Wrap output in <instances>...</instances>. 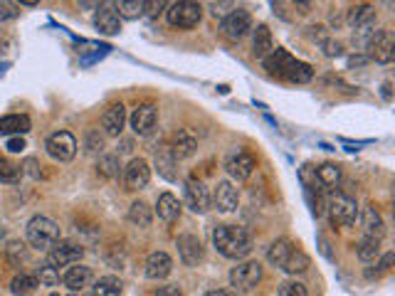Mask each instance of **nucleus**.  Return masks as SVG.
Listing matches in <instances>:
<instances>
[{
  "instance_id": "f257e3e1",
  "label": "nucleus",
  "mask_w": 395,
  "mask_h": 296,
  "mask_svg": "<svg viewBox=\"0 0 395 296\" xmlns=\"http://www.w3.org/2000/svg\"><path fill=\"white\" fill-rule=\"evenodd\" d=\"M265 69L272 74V77L286 79V82H294V84H307V82H312V77H314L312 64L291 57V55L286 52V50H282V47H277V50H272V52L267 55Z\"/></svg>"
},
{
  "instance_id": "f03ea898",
  "label": "nucleus",
  "mask_w": 395,
  "mask_h": 296,
  "mask_svg": "<svg viewBox=\"0 0 395 296\" xmlns=\"http://www.w3.org/2000/svg\"><path fill=\"white\" fill-rule=\"evenodd\" d=\"M215 250L228 260H244L252 252V237L244 227L237 225H220L213 232Z\"/></svg>"
},
{
  "instance_id": "7ed1b4c3",
  "label": "nucleus",
  "mask_w": 395,
  "mask_h": 296,
  "mask_svg": "<svg viewBox=\"0 0 395 296\" xmlns=\"http://www.w3.org/2000/svg\"><path fill=\"white\" fill-rule=\"evenodd\" d=\"M27 242H30V247H35V250H42V252H50L55 247V244L60 242V227L55 220L45 218V215H35V218L27 223Z\"/></svg>"
},
{
  "instance_id": "20e7f679",
  "label": "nucleus",
  "mask_w": 395,
  "mask_h": 296,
  "mask_svg": "<svg viewBox=\"0 0 395 296\" xmlns=\"http://www.w3.org/2000/svg\"><path fill=\"white\" fill-rule=\"evenodd\" d=\"M326 210L328 218H331L333 225H341V227H349V225L356 223L359 218V205L351 195L346 192H331V197L326 200Z\"/></svg>"
},
{
  "instance_id": "39448f33",
  "label": "nucleus",
  "mask_w": 395,
  "mask_h": 296,
  "mask_svg": "<svg viewBox=\"0 0 395 296\" xmlns=\"http://www.w3.org/2000/svg\"><path fill=\"white\" fill-rule=\"evenodd\" d=\"M166 17L173 27H181V30H190L200 22L203 17V8L195 0H176L171 8H166Z\"/></svg>"
},
{
  "instance_id": "423d86ee",
  "label": "nucleus",
  "mask_w": 395,
  "mask_h": 296,
  "mask_svg": "<svg viewBox=\"0 0 395 296\" xmlns=\"http://www.w3.org/2000/svg\"><path fill=\"white\" fill-rule=\"evenodd\" d=\"M45 148L55 161L67 163L77 156V139L69 131H57V134H53L45 141Z\"/></svg>"
},
{
  "instance_id": "0eeeda50",
  "label": "nucleus",
  "mask_w": 395,
  "mask_h": 296,
  "mask_svg": "<svg viewBox=\"0 0 395 296\" xmlns=\"http://www.w3.org/2000/svg\"><path fill=\"white\" fill-rule=\"evenodd\" d=\"M262 281V265L260 262H244L230 272V284L237 291H252Z\"/></svg>"
},
{
  "instance_id": "6e6552de",
  "label": "nucleus",
  "mask_w": 395,
  "mask_h": 296,
  "mask_svg": "<svg viewBox=\"0 0 395 296\" xmlns=\"http://www.w3.org/2000/svg\"><path fill=\"white\" fill-rule=\"evenodd\" d=\"M220 30L225 32V37H230V40H242L247 32L252 30V17L247 10H233L228 13V15L223 17V22H220Z\"/></svg>"
},
{
  "instance_id": "1a4fd4ad",
  "label": "nucleus",
  "mask_w": 395,
  "mask_h": 296,
  "mask_svg": "<svg viewBox=\"0 0 395 296\" xmlns=\"http://www.w3.org/2000/svg\"><path fill=\"white\" fill-rule=\"evenodd\" d=\"M84 255V250L74 242H57L53 250L47 252V265L60 269V267H69L74 262H79Z\"/></svg>"
},
{
  "instance_id": "9d476101",
  "label": "nucleus",
  "mask_w": 395,
  "mask_h": 296,
  "mask_svg": "<svg viewBox=\"0 0 395 296\" xmlns=\"http://www.w3.org/2000/svg\"><path fill=\"white\" fill-rule=\"evenodd\" d=\"M393 50H395V42H393V32L390 30H378L368 40L370 59H375V62H380V64L393 62Z\"/></svg>"
},
{
  "instance_id": "9b49d317",
  "label": "nucleus",
  "mask_w": 395,
  "mask_h": 296,
  "mask_svg": "<svg viewBox=\"0 0 395 296\" xmlns=\"http://www.w3.org/2000/svg\"><path fill=\"white\" fill-rule=\"evenodd\" d=\"M129 121H131V129H134L136 136H151L153 131H156V126H158V111H156V106H151V104L136 106Z\"/></svg>"
},
{
  "instance_id": "f8f14e48",
  "label": "nucleus",
  "mask_w": 395,
  "mask_h": 296,
  "mask_svg": "<svg viewBox=\"0 0 395 296\" xmlns=\"http://www.w3.org/2000/svg\"><path fill=\"white\" fill-rule=\"evenodd\" d=\"M225 168H228V173L235 178V181H247V178L255 173L257 161L250 151H235L233 156L225 161Z\"/></svg>"
},
{
  "instance_id": "ddd939ff",
  "label": "nucleus",
  "mask_w": 395,
  "mask_h": 296,
  "mask_svg": "<svg viewBox=\"0 0 395 296\" xmlns=\"http://www.w3.org/2000/svg\"><path fill=\"white\" fill-rule=\"evenodd\" d=\"M151 181V168L144 158H134L129 166L124 168V185L126 190H141Z\"/></svg>"
},
{
  "instance_id": "4468645a",
  "label": "nucleus",
  "mask_w": 395,
  "mask_h": 296,
  "mask_svg": "<svg viewBox=\"0 0 395 296\" xmlns=\"http://www.w3.org/2000/svg\"><path fill=\"white\" fill-rule=\"evenodd\" d=\"M186 203L193 213H208L210 192H208V188L203 185V181H198V178L186 181Z\"/></svg>"
},
{
  "instance_id": "2eb2a0df",
  "label": "nucleus",
  "mask_w": 395,
  "mask_h": 296,
  "mask_svg": "<svg viewBox=\"0 0 395 296\" xmlns=\"http://www.w3.org/2000/svg\"><path fill=\"white\" fill-rule=\"evenodd\" d=\"M210 203H215V208H218L220 213H235V210H237V203H240L237 188H235L230 181H218V185H215V195L210 197Z\"/></svg>"
},
{
  "instance_id": "dca6fc26",
  "label": "nucleus",
  "mask_w": 395,
  "mask_h": 296,
  "mask_svg": "<svg viewBox=\"0 0 395 296\" xmlns=\"http://www.w3.org/2000/svg\"><path fill=\"white\" fill-rule=\"evenodd\" d=\"M178 257L186 267H195L203 262V244L195 234H181L178 237Z\"/></svg>"
},
{
  "instance_id": "f3484780",
  "label": "nucleus",
  "mask_w": 395,
  "mask_h": 296,
  "mask_svg": "<svg viewBox=\"0 0 395 296\" xmlns=\"http://www.w3.org/2000/svg\"><path fill=\"white\" fill-rule=\"evenodd\" d=\"M144 272H146V276H148V279H153V281L166 279V276L173 272L171 255H166V252H151V255L146 257Z\"/></svg>"
},
{
  "instance_id": "a211bd4d",
  "label": "nucleus",
  "mask_w": 395,
  "mask_h": 296,
  "mask_svg": "<svg viewBox=\"0 0 395 296\" xmlns=\"http://www.w3.org/2000/svg\"><path fill=\"white\" fill-rule=\"evenodd\" d=\"M198 148V139L190 134L188 129H178L171 139V146H168V151L176 161H183V158H190Z\"/></svg>"
},
{
  "instance_id": "6ab92c4d",
  "label": "nucleus",
  "mask_w": 395,
  "mask_h": 296,
  "mask_svg": "<svg viewBox=\"0 0 395 296\" xmlns=\"http://www.w3.org/2000/svg\"><path fill=\"white\" fill-rule=\"evenodd\" d=\"M62 284L67 286L69 291L84 289V286L92 284V269L84 267V265H79V262H74V265H69L67 272L62 274Z\"/></svg>"
},
{
  "instance_id": "aec40b11",
  "label": "nucleus",
  "mask_w": 395,
  "mask_h": 296,
  "mask_svg": "<svg viewBox=\"0 0 395 296\" xmlns=\"http://www.w3.org/2000/svg\"><path fill=\"white\" fill-rule=\"evenodd\" d=\"M94 27H97L99 32H104V35H116V32L121 30V17L116 15L114 8L102 6L97 10V15H94Z\"/></svg>"
},
{
  "instance_id": "412c9836",
  "label": "nucleus",
  "mask_w": 395,
  "mask_h": 296,
  "mask_svg": "<svg viewBox=\"0 0 395 296\" xmlns=\"http://www.w3.org/2000/svg\"><path fill=\"white\" fill-rule=\"evenodd\" d=\"M124 124H126L124 104L109 106V109L104 111V116H102V129H104L109 136H119L121 131H124Z\"/></svg>"
},
{
  "instance_id": "4be33fe9",
  "label": "nucleus",
  "mask_w": 395,
  "mask_h": 296,
  "mask_svg": "<svg viewBox=\"0 0 395 296\" xmlns=\"http://www.w3.org/2000/svg\"><path fill=\"white\" fill-rule=\"evenodd\" d=\"M181 203H178V197L173 195V192H163L161 197H158L156 203V215L163 220V223H176L178 218H181Z\"/></svg>"
},
{
  "instance_id": "5701e85b",
  "label": "nucleus",
  "mask_w": 395,
  "mask_h": 296,
  "mask_svg": "<svg viewBox=\"0 0 395 296\" xmlns=\"http://www.w3.org/2000/svg\"><path fill=\"white\" fill-rule=\"evenodd\" d=\"M30 119L25 114H8V116H0V136H22L30 131Z\"/></svg>"
},
{
  "instance_id": "b1692460",
  "label": "nucleus",
  "mask_w": 395,
  "mask_h": 296,
  "mask_svg": "<svg viewBox=\"0 0 395 296\" xmlns=\"http://www.w3.org/2000/svg\"><path fill=\"white\" fill-rule=\"evenodd\" d=\"M312 267V260H309V255L304 250H299V247H291L289 257L284 260V265H282V272H286V274H304V272Z\"/></svg>"
},
{
  "instance_id": "393cba45",
  "label": "nucleus",
  "mask_w": 395,
  "mask_h": 296,
  "mask_svg": "<svg viewBox=\"0 0 395 296\" xmlns=\"http://www.w3.org/2000/svg\"><path fill=\"white\" fill-rule=\"evenodd\" d=\"M346 20H349L351 27H368L375 20V8L368 6V3H356V6H351Z\"/></svg>"
},
{
  "instance_id": "a878e982",
  "label": "nucleus",
  "mask_w": 395,
  "mask_h": 296,
  "mask_svg": "<svg viewBox=\"0 0 395 296\" xmlns=\"http://www.w3.org/2000/svg\"><path fill=\"white\" fill-rule=\"evenodd\" d=\"M363 234L366 237H375V239H383V234H385L383 218H380V213L373 205H368V208L363 210Z\"/></svg>"
},
{
  "instance_id": "bb28decb",
  "label": "nucleus",
  "mask_w": 395,
  "mask_h": 296,
  "mask_svg": "<svg viewBox=\"0 0 395 296\" xmlns=\"http://www.w3.org/2000/svg\"><path fill=\"white\" fill-rule=\"evenodd\" d=\"M252 50H255V55L262 59L275 50V40H272V32L267 25H257L255 37H252Z\"/></svg>"
},
{
  "instance_id": "cd10ccee",
  "label": "nucleus",
  "mask_w": 395,
  "mask_h": 296,
  "mask_svg": "<svg viewBox=\"0 0 395 296\" xmlns=\"http://www.w3.org/2000/svg\"><path fill=\"white\" fill-rule=\"evenodd\" d=\"M124 284H121L119 276H99L94 281V296H121Z\"/></svg>"
},
{
  "instance_id": "c85d7f7f",
  "label": "nucleus",
  "mask_w": 395,
  "mask_h": 296,
  "mask_svg": "<svg viewBox=\"0 0 395 296\" xmlns=\"http://www.w3.org/2000/svg\"><path fill=\"white\" fill-rule=\"evenodd\" d=\"M153 220V213L151 208L144 203V200H134L129 208V223L136 225V227H148Z\"/></svg>"
},
{
  "instance_id": "c756f323",
  "label": "nucleus",
  "mask_w": 395,
  "mask_h": 296,
  "mask_svg": "<svg viewBox=\"0 0 395 296\" xmlns=\"http://www.w3.org/2000/svg\"><path fill=\"white\" fill-rule=\"evenodd\" d=\"M314 176H317L319 185L324 188H336L338 181H341V168L336 166V163H321V166L314 171Z\"/></svg>"
},
{
  "instance_id": "7c9ffc66",
  "label": "nucleus",
  "mask_w": 395,
  "mask_h": 296,
  "mask_svg": "<svg viewBox=\"0 0 395 296\" xmlns=\"http://www.w3.org/2000/svg\"><path fill=\"white\" fill-rule=\"evenodd\" d=\"M111 8L124 20H136L139 15H144V0H114Z\"/></svg>"
},
{
  "instance_id": "2f4dec72",
  "label": "nucleus",
  "mask_w": 395,
  "mask_h": 296,
  "mask_svg": "<svg viewBox=\"0 0 395 296\" xmlns=\"http://www.w3.org/2000/svg\"><path fill=\"white\" fill-rule=\"evenodd\" d=\"M356 255H359V260H363V262H375L380 257V239L366 237L363 234V239L356 244Z\"/></svg>"
},
{
  "instance_id": "473e14b6",
  "label": "nucleus",
  "mask_w": 395,
  "mask_h": 296,
  "mask_svg": "<svg viewBox=\"0 0 395 296\" xmlns=\"http://www.w3.org/2000/svg\"><path fill=\"white\" fill-rule=\"evenodd\" d=\"M291 247H294V244H291L289 239H277V242L270 247V252H267V260H270L272 265L277 267V269H282L284 260H286V257H289Z\"/></svg>"
},
{
  "instance_id": "72a5a7b5",
  "label": "nucleus",
  "mask_w": 395,
  "mask_h": 296,
  "mask_svg": "<svg viewBox=\"0 0 395 296\" xmlns=\"http://www.w3.org/2000/svg\"><path fill=\"white\" fill-rule=\"evenodd\" d=\"M22 168L18 163L8 161V158H0V183H6V185H18L22 178Z\"/></svg>"
},
{
  "instance_id": "f704fd0d",
  "label": "nucleus",
  "mask_w": 395,
  "mask_h": 296,
  "mask_svg": "<svg viewBox=\"0 0 395 296\" xmlns=\"http://www.w3.org/2000/svg\"><path fill=\"white\" fill-rule=\"evenodd\" d=\"M37 279H35V274H18L15 279L11 281V291L15 296H27V294H32V291L37 289Z\"/></svg>"
},
{
  "instance_id": "c9c22d12",
  "label": "nucleus",
  "mask_w": 395,
  "mask_h": 296,
  "mask_svg": "<svg viewBox=\"0 0 395 296\" xmlns=\"http://www.w3.org/2000/svg\"><path fill=\"white\" fill-rule=\"evenodd\" d=\"M97 173L104 178H116L119 176V156H102L97 163Z\"/></svg>"
},
{
  "instance_id": "e433bc0d",
  "label": "nucleus",
  "mask_w": 395,
  "mask_h": 296,
  "mask_svg": "<svg viewBox=\"0 0 395 296\" xmlns=\"http://www.w3.org/2000/svg\"><path fill=\"white\" fill-rule=\"evenodd\" d=\"M35 279L40 286H57L60 284V272L50 265H42L40 269L35 272Z\"/></svg>"
},
{
  "instance_id": "4c0bfd02",
  "label": "nucleus",
  "mask_w": 395,
  "mask_h": 296,
  "mask_svg": "<svg viewBox=\"0 0 395 296\" xmlns=\"http://www.w3.org/2000/svg\"><path fill=\"white\" fill-rule=\"evenodd\" d=\"M6 260L11 262L13 267H20L22 262L27 260L25 244H22V242H8V247H6Z\"/></svg>"
},
{
  "instance_id": "58836bf2",
  "label": "nucleus",
  "mask_w": 395,
  "mask_h": 296,
  "mask_svg": "<svg viewBox=\"0 0 395 296\" xmlns=\"http://www.w3.org/2000/svg\"><path fill=\"white\" fill-rule=\"evenodd\" d=\"M279 296H309L307 294V286L302 281H282L279 284Z\"/></svg>"
},
{
  "instance_id": "ea45409f",
  "label": "nucleus",
  "mask_w": 395,
  "mask_h": 296,
  "mask_svg": "<svg viewBox=\"0 0 395 296\" xmlns=\"http://www.w3.org/2000/svg\"><path fill=\"white\" fill-rule=\"evenodd\" d=\"M393 260H395L393 252L383 255V257H380L378 265H375L378 269H368V272H366V276H368V279H373V276H380V274H385V272H390V267H393Z\"/></svg>"
},
{
  "instance_id": "a19ab883",
  "label": "nucleus",
  "mask_w": 395,
  "mask_h": 296,
  "mask_svg": "<svg viewBox=\"0 0 395 296\" xmlns=\"http://www.w3.org/2000/svg\"><path fill=\"white\" fill-rule=\"evenodd\" d=\"M173 163H176V158L173 156H166V151H158L156 153V166H158V171L163 173L166 178H173Z\"/></svg>"
},
{
  "instance_id": "79ce46f5",
  "label": "nucleus",
  "mask_w": 395,
  "mask_h": 296,
  "mask_svg": "<svg viewBox=\"0 0 395 296\" xmlns=\"http://www.w3.org/2000/svg\"><path fill=\"white\" fill-rule=\"evenodd\" d=\"M166 10V0H144V15L158 17Z\"/></svg>"
},
{
  "instance_id": "37998d69",
  "label": "nucleus",
  "mask_w": 395,
  "mask_h": 296,
  "mask_svg": "<svg viewBox=\"0 0 395 296\" xmlns=\"http://www.w3.org/2000/svg\"><path fill=\"white\" fill-rule=\"evenodd\" d=\"M20 15V8L11 0H0V22L3 20H13V17Z\"/></svg>"
},
{
  "instance_id": "c03bdc74",
  "label": "nucleus",
  "mask_w": 395,
  "mask_h": 296,
  "mask_svg": "<svg viewBox=\"0 0 395 296\" xmlns=\"http://www.w3.org/2000/svg\"><path fill=\"white\" fill-rule=\"evenodd\" d=\"M319 45H321V50H324V55H326V57H338V55L343 52V47L338 45V42L328 40V37H324V40L319 42Z\"/></svg>"
},
{
  "instance_id": "a18cd8bd",
  "label": "nucleus",
  "mask_w": 395,
  "mask_h": 296,
  "mask_svg": "<svg viewBox=\"0 0 395 296\" xmlns=\"http://www.w3.org/2000/svg\"><path fill=\"white\" fill-rule=\"evenodd\" d=\"M6 148L11 153H22L27 148V143H25V139H22V136H15V139H8Z\"/></svg>"
},
{
  "instance_id": "49530a36",
  "label": "nucleus",
  "mask_w": 395,
  "mask_h": 296,
  "mask_svg": "<svg viewBox=\"0 0 395 296\" xmlns=\"http://www.w3.org/2000/svg\"><path fill=\"white\" fill-rule=\"evenodd\" d=\"M151 296H183V291H181V286L168 284V286H158V289L153 291Z\"/></svg>"
},
{
  "instance_id": "de8ad7c7",
  "label": "nucleus",
  "mask_w": 395,
  "mask_h": 296,
  "mask_svg": "<svg viewBox=\"0 0 395 296\" xmlns=\"http://www.w3.org/2000/svg\"><path fill=\"white\" fill-rule=\"evenodd\" d=\"M87 146H89V151H97V148H102V146H104V141L99 139V134H89Z\"/></svg>"
},
{
  "instance_id": "09e8293b",
  "label": "nucleus",
  "mask_w": 395,
  "mask_h": 296,
  "mask_svg": "<svg viewBox=\"0 0 395 296\" xmlns=\"http://www.w3.org/2000/svg\"><path fill=\"white\" fill-rule=\"evenodd\" d=\"M390 82H383V87H380V94H383V99L385 101H390V99H393V92H390Z\"/></svg>"
},
{
  "instance_id": "8fccbe9b",
  "label": "nucleus",
  "mask_w": 395,
  "mask_h": 296,
  "mask_svg": "<svg viewBox=\"0 0 395 296\" xmlns=\"http://www.w3.org/2000/svg\"><path fill=\"white\" fill-rule=\"evenodd\" d=\"M291 3H294L296 8H302V10H307V8L312 6V0H291Z\"/></svg>"
},
{
  "instance_id": "3c124183",
  "label": "nucleus",
  "mask_w": 395,
  "mask_h": 296,
  "mask_svg": "<svg viewBox=\"0 0 395 296\" xmlns=\"http://www.w3.org/2000/svg\"><path fill=\"white\" fill-rule=\"evenodd\" d=\"M205 296H235V294H230V291H225V289H215V291H208Z\"/></svg>"
},
{
  "instance_id": "603ef678",
  "label": "nucleus",
  "mask_w": 395,
  "mask_h": 296,
  "mask_svg": "<svg viewBox=\"0 0 395 296\" xmlns=\"http://www.w3.org/2000/svg\"><path fill=\"white\" fill-rule=\"evenodd\" d=\"M18 3H20V6H37L40 0H18Z\"/></svg>"
},
{
  "instance_id": "864d4df0",
  "label": "nucleus",
  "mask_w": 395,
  "mask_h": 296,
  "mask_svg": "<svg viewBox=\"0 0 395 296\" xmlns=\"http://www.w3.org/2000/svg\"><path fill=\"white\" fill-rule=\"evenodd\" d=\"M3 237H6V227L0 225V242H3Z\"/></svg>"
},
{
  "instance_id": "5fc2aeb1",
  "label": "nucleus",
  "mask_w": 395,
  "mask_h": 296,
  "mask_svg": "<svg viewBox=\"0 0 395 296\" xmlns=\"http://www.w3.org/2000/svg\"><path fill=\"white\" fill-rule=\"evenodd\" d=\"M69 296H77V294H69Z\"/></svg>"
},
{
  "instance_id": "6e6d98bb",
  "label": "nucleus",
  "mask_w": 395,
  "mask_h": 296,
  "mask_svg": "<svg viewBox=\"0 0 395 296\" xmlns=\"http://www.w3.org/2000/svg\"><path fill=\"white\" fill-rule=\"evenodd\" d=\"M92 296H94V294H92Z\"/></svg>"
}]
</instances>
